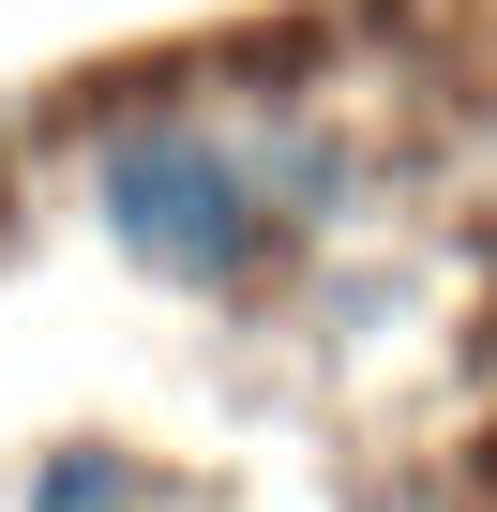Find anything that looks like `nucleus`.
Listing matches in <instances>:
<instances>
[{"label": "nucleus", "instance_id": "1", "mask_svg": "<svg viewBox=\"0 0 497 512\" xmlns=\"http://www.w3.org/2000/svg\"><path fill=\"white\" fill-rule=\"evenodd\" d=\"M91 211H106V241L136 256V272H166V287H241L272 256V181L241 166L211 121H181V106L106 136Z\"/></svg>", "mask_w": 497, "mask_h": 512}, {"label": "nucleus", "instance_id": "2", "mask_svg": "<svg viewBox=\"0 0 497 512\" xmlns=\"http://www.w3.org/2000/svg\"><path fill=\"white\" fill-rule=\"evenodd\" d=\"M31 512H136V467H121V452H46Z\"/></svg>", "mask_w": 497, "mask_h": 512}]
</instances>
